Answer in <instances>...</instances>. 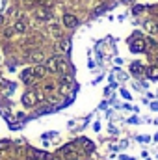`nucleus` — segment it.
<instances>
[{
    "label": "nucleus",
    "mask_w": 158,
    "mask_h": 160,
    "mask_svg": "<svg viewBox=\"0 0 158 160\" xmlns=\"http://www.w3.org/2000/svg\"><path fill=\"white\" fill-rule=\"evenodd\" d=\"M22 104H24L26 108H32V106H36V104H37L36 89H30V91H26V93L22 95Z\"/></svg>",
    "instance_id": "f257e3e1"
},
{
    "label": "nucleus",
    "mask_w": 158,
    "mask_h": 160,
    "mask_svg": "<svg viewBox=\"0 0 158 160\" xmlns=\"http://www.w3.org/2000/svg\"><path fill=\"white\" fill-rule=\"evenodd\" d=\"M71 89H73V78L69 75H63L60 78V91L62 93H71Z\"/></svg>",
    "instance_id": "f03ea898"
},
{
    "label": "nucleus",
    "mask_w": 158,
    "mask_h": 160,
    "mask_svg": "<svg viewBox=\"0 0 158 160\" xmlns=\"http://www.w3.org/2000/svg\"><path fill=\"white\" fill-rule=\"evenodd\" d=\"M47 71L48 73H60V56H52L47 60Z\"/></svg>",
    "instance_id": "7ed1b4c3"
},
{
    "label": "nucleus",
    "mask_w": 158,
    "mask_h": 160,
    "mask_svg": "<svg viewBox=\"0 0 158 160\" xmlns=\"http://www.w3.org/2000/svg\"><path fill=\"white\" fill-rule=\"evenodd\" d=\"M21 78L24 84H34L36 82V75H34V67H28V69H24L22 73H21Z\"/></svg>",
    "instance_id": "20e7f679"
},
{
    "label": "nucleus",
    "mask_w": 158,
    "mask_h": 160,
    "mask_svg": "<svg viewBox=\"0 0 158 160\" xmlns=\"http://www.w3.org/2000/svg\"><path fill=\"white\" fill-rule=\"evenodd\" d=\"M63 24L67 28H75V26H78V19L75 15H71V13H65L63 15Z\"/></svg>",
    "instance_id": "39448f33"
},
{
    "label": "nucleus",
    "mask_w": 158,
    "mask_h": 160,
    "mask_svg": "<svg viewBox=\"0 0 158 160\" xmlns=\"http://www.w3.org/2000/svg\"><path fill=\"white\" fill-rule=\"evenodd\" d=\"M13 30H15L17 34H24V32L28 30V22H26L24 19H19V21L13 22Z\"/></svg>",
    "instance_id": "423d86ee"
},
{
    "label": "nucleus",
    "mask_w": 158,
    "mask_h": 160,
    "mask_svg": "<svg viewBox=\"0 0 158 160\" xmlns=\"http://www.w3.org/2000/svg\"><path fill=\"white\" fill-rule=\"evenodd\" d=\"M36 17H37V19H39V21H48V19H50V9H48V8H37V9H36Z\"/></svg>",
    "instance_id": "0eeeda50"
},
{
    "label": "nucleus",
    "mask_w": 158,
    "mask_h": 160,
    "mask_svg": "<svg viewBox=\"0 0 158 160\" xmlns=\"http://www.w3.org/2000/svg\"><path fill=\"white\" fill-rule=\"evenodd\" d=\"M145 41L143 39H134L132 43H130V48H132V52H143L145 50Z\"/></svg>",
    "instance_id": "6e6552de"
},
{
    "label": "nucleus",
    "mask_w": 158,
    "mask_h": 160,
    "mask_svg": "<svg viewBox=\"0 0 158 160\" xmlns=\"http://www.w3.org/2000/svg\"><path fill=\"white\" fill-rule=\"evenodd\" d=\"M48 71H47V65H36L34 67V75H36V78H45V75H47Z\"/></svg>",
    "instance_id": "1a4fd4ad"
},
{
    "label": "nucleus",
    "mask_w": 158,
    "mask_h": 160,
    "mask_svg": "<svg viewBox=\"0 0 158 160\" xmlns=\"http://www.w3.org/2000/svg\"><path fill=\"white\" fill-rule=\"evenodd\" d=\"M45 60V54L41 52V50H34V52H30V62H36V63H41Z\"/></svg>",
    "instance_id": "9d476101"
},
{
    "label": "nucleus",
    "mask_w": 158,
    "mask_h": 160,
    "mask_svg": "<svg viewBox=\"0 0 158 160\" xmlns=\"http://www.w3.org/2000/svg\"><path fill=\"white\" fill-rule=\"evenodd\" d=\"M60 48H62L65 54L71 50V41H69V38H60Z\"/></svg>",
    "instance_id": "9b49d317"
},
{
    "label": "nucleus",
    "mask_w": 158,
    "mask_h": 160,
    "mask_svg": "<svg viewBox=\"0 0 158 160\" xmlns=\"http://www.w3.org/2000/svg\"><path fill=\"white\" fill-rule=\"evenodd\" d=\"M145 30H147L149 34H158L156 22H151V21H147V22H145Z\"/></svg>",
    "instance_id": "f8f14e48"
},
{
    "label": "nucleus",
    "mask_w": 158,
    "mask_h": 160,
    "mask_svg": "<svg viewBox=\"0 0 158 160\" xmlns=\"http://www.w3.org/2000/svg\"><path fill=\"white\" fill-rule=\"evenodd\" d=\"M50 32H52V36H54L56 39L62 38V32H60V26H58V24H50Z\"/></svg>",
    "instance_id": "ddd939ff"
},
{
    "label": "nucleus",
    "mask_w": 158,
    "mask_h": 160,
    "mask_svg": "<svg viewBox=\"0 0 158 160\" xmlns=\"http://www.w3.org/2000/svg\"><path fill=\"white\" fill-rule=\"evenodd\" d=\"M130 71H132L134 75H140V73H143V67H141V63H138V62H136V63H132V65H130Z\"/></svg>",
    "instance_id": "4468645a"
},
{
    "label": "nucleus",
    "mask_w": 158,
    "mask_h": 160,
    "mask_svg": "<svg viewBox=\"0 0 158 160\" xmlns=\"http://www.w3.org/2000/svg\"><path fill=\"white\" fill-rule=\"evenodd\" d=\"M147 77L149 78H158V67L156 65H153V67L147 69Z\"/></svg>",
    "instance_id": "2eb2a0df"
},
{
    "label": "nucleus",
    "mask_w": 158,
    "mask_h": 160,
    "mask_svg": "<svg viewBox=\"0 0 158 160\" xmlns=\"http://www.w3.org/2000/svg\"><path fill=\"white\" fill-rule=\"evenodd\" d=\"M54 89H56V84H54V82H47V84L43 86V91H45V93H52Z\"/></svg>",
    "instance_id": "dca6fc26"
},
{
    "label": "nucleus",
    "mask_w": 158,
    "mask_h": 160,
    "mask_svg": "<svg viewBox=\"0 0 158 160\" xmlns=\"http://www.w3.org/2000/svg\"><path fill=\"white\" fill-rule=\"evenodd\" d=\"M37 4H39L41 8H50L52 4H54V0H36Z\"/></svg>",
    "instance_id": "f3484780"
},
{
    "label": "nucleus",
    "mask_w": 158,
    "mask_h": 160,
    "mask_svg": "<svg viewBox=\"0 0 158 160\" xmlns=\"http://www.w3.org/2000/svg\"><path fill=\"white\" fill-rule=\"evenodd\" d=\"M36 97H37V102L45 101V95H43V91H36Z\"/></svg>",
    "instance_id": "a211bd4d"
},
{
    "label": "nucleus",
    "mask_w": 158,
    "mask_h": 160,
    "mask_svg": "<svg viewBox=\"0 0 158 160\" xmlns=\"http://www.w3.org/2000/svg\"><path fill=\"white\" fill-rule=\"evenodd\" d=\"M145 45H147L149 48H155V47H156V43H155L153 39H147V43H145Z\"/></svg>",
    "instance_id": "6ab92c4d"
},
{
    "label": "nucleus",
    "mask_w": 158,
    "mask_h": 160,
    "mask_svg": "<svg viewBox=\"0 0 158 160\" xmlns=\"http://www.w3.org/2000/svg\"><path fill=\"white\" fill-rule=\"evenodd\" d=\"M13 32H15L13 28H7V30H6V38H11V36H13Z\"/></svg>",
    "instance_id": "aec40b11"
},
{
    "label": "nucleus",
    "mask_w": 158,
    "mask_h": 160,
    "mask_svg": "<svg viewBox=\"0 0 158 160\" xmlns=\"http://www.w3.org/2000/svg\"><path fill=\"white\" fill-rule=\"evenodd\" d=\"M6 147H9V142H2L0 143V149H6Z\"/></svg>",
    "instance_id": "412c9836"
},
{
    "label": "nucleus",
    "mask_w": 158,
    "mask_h": 160,
    "mask_svg": "<svg viewBox=\"0 0 158 160\" xmlns=\"http://www.w3.org/2000/svg\"><path fill=\"white\" fill-rule=\"evenodd\" d=\"M24 4H26V6H34V4H37V2H36V0H24Z\"/></svg>",
    "instance_id": "4be33fe9"
},
{
    "label": "nucleus",
    "mask_w": 158,
    "mask_h": 160,
    "mask_svg": "<svg viewBox=\"0 0 158 160\" xmlns=\"http://www.w3.org/2000/svg\"><path fill=\"white\" fill-rule=\"evenodd\" d=\"M69 160H78V158H77V157H71V158H69Z\"/></svg>",
    "instance_id": "5701e85b"
},
{
    "label": "nucleus",
    "mask_w": 158,
    "mask_h": 160,
    "mask_svg": "<svg viewBox=\"0 0 158 160\" xmlns=\"http://www.w3.org/2000/svg\"><path fill=\"white\" fill-rule=\"evenodd\" d=\"M0 62H2V56H0Z\"/></svg>",
    "instance_id": "b1692460"
}]
</instances>
